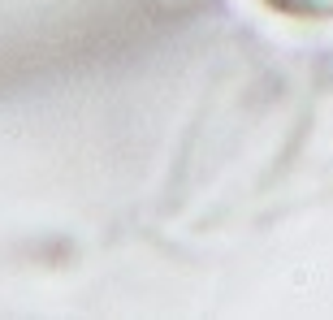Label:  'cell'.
Here are the masks:
<instances>
[{
	"label": "cell",
	"mask_w": 333,
	"mask_h": 320,
	"mask_svg": "<svg viewBox=\"0 0 333 320\" xmlns=\"http://www.w3.org/2000/svg\"><path fill=\"white\" fill-rule=\"evenodd\" d=\"M290 22H333V0H255Z\"/></svg>",
	"instance_id": "obj_1"
}]
</instances>
